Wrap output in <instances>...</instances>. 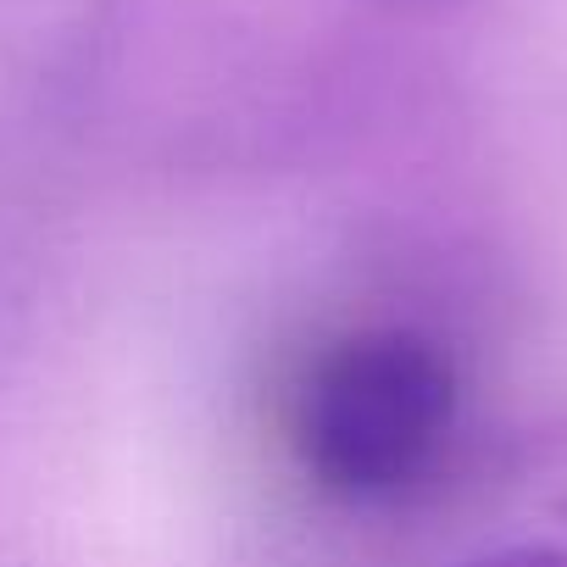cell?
<instances>
[{
	"mask_svg": "<svg viewBox=\"0 0 567 567\" xmlns=\"http://www.w3.org/2000/svg\"><path fill=\"white\" fill-rule=\"evenodd\" d=\"M462 567H567V539H517V545H495Z\"/></svg>",
	"mask_w": 567,
	"mask_h": 567,
	"instance_id": "2",
	"label": "cell"
},
{
	"mask_svg": "<svg viewBox=\"0 0 567 567\" xmlns=\"http://www.w3.org/2000/svg\"><path fill=\"white\" fill-rule=\"evenodd\" d=\"M462 406L456 362L417 329L334 340L296 384L290 445L334 501H390L445 451Z\"/></svg>",
	"mask_w": 567,
	"mask_h": 567,
	"instance_id": "1",
	"label": "cell"
}]
</instances>
